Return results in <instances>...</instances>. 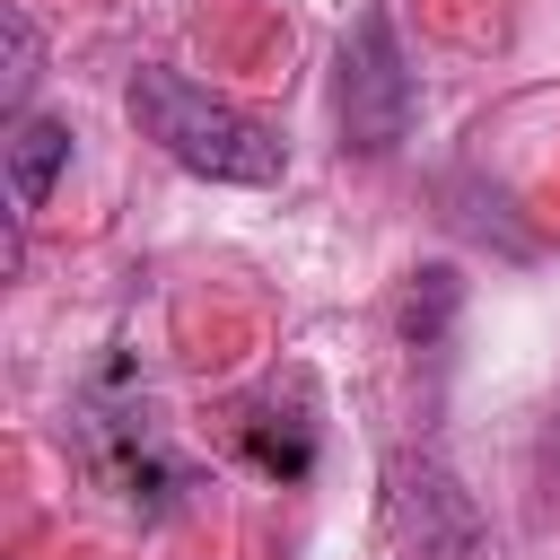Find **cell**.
<instances>
[{
  "mask_svg": "<svg viewBox=\"0 0 560 560\" xmlns=\"http://www.w3.org/2000/svg\"><path fill=\"white\" fill-rule=\"evenodd\" d=\"M131 122H140L184 175H210V184H280V175H289L280 131L254 122L245 105L192 88L184 70H131Z\"/></svg>",
  "mask_w": 560,
  "mask_h": 560,
  "instance_id": "1",
  "label": "cell"
},
{
  "mask_svg": "<svg viewBox=\"0 0 560 560\" xmlns=\"http://www.w3.org/2000/svg\"><path fill=\"white\" fill-rule=\"evenodd\" d=\"M332 105H341V140H350L359 158H385V149H402V140H411L420 79H411V61H402V44H394L385 9L350 18L341 52H332Z\"/></svg>",
  "mask_w": 560,
  "mask_h": 560,
  "instance_id": "2",
  "label": "cell"
},
{
  "mask_svg": "<svg viewBox=\"0 0 560 560\" xmlns=\"http://www.w3.org/2000/svg\"><path fill=\"white\" fill-rule=\"evenodd\" d=\"M385 508H394V534H402L420 560H481V542H490L472 490H464L438 455H394V472H385Z\"/></svg>",
  "mask_w": 560,
  "mask_h": 560,
  "instance_id": "3",
  "label": "cell"
},
{
  "mask_svg": "<svg viewBox=\"0 0 560 560\" xmlns=\"http://www.w3.org/2000/svg\"><path fill=\"white\" fill-rule=\"evenodd\" d=\"M0 158H9V201L44 210L52 184H61V166H70V122L61 114H18L9 140H0Z\"/></svg>",
  "mask_w": 560,
  "mask_h": 560,
  "instance_id": "4",
  "label": "cell"
},
{
  "mask_svg": "<svg viewBox=\"0 0 560 560\" xmlns=\"http://www.w3.org/2000/svg\"><path fill=\"white\" fill-rule=\"evenodd\" d=\"M455 289H464V280H455L446 262L411 271V289H402V332H411V341H438V332H446V315H455Z\"/></svg>",
  "mask_w": 560,
  "mask_h": 560,
  "instance_id": "5",
  "label": "cell"
},
{
  "mask_svg": "<svg viewBox=\"0 0 560 560\" xmlns=\"http://www.w3.org/2000/svg\"><path fill=\"white\" fill-rule=\"evenodd\" d=\"M26 88H35V18L9 9V70H0V96H9V122L26 114Z\"/></svg>",
  "mask_w": 560,
  "mask_h": 560,
  "instance_id": "6",
  "label": "cell"
}]
</instances>
